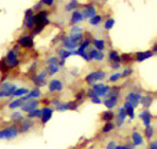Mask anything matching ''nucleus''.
I'll list each match as a JSON object with an SVG mask.
<instances>
[{"instance_id": "423d86ee", "label": "nucleus", "mask_w": 157, "mask_h": 149, "mask_svg": "<svg viewBox=\"0 0 157 149\" xmlns=\"http://www.w3.org/2000/svg\"><path fill=\"white\" fill-rule=\"evenodd\" d=\"M141 98V95L139 93H136V92H131L130 94H127L126 96V101L132 105L133 108H136L139 104V101Z\"/></svg>"}, {"instance_id": "680f3d73", "label": "nucleus", "mask_w": 157, "mask_h": 149, "mask_svg": "<svg viewBox=\"0 0 157 149\" xmlns=\"http://www.w3.org/2000/svg\"><path fill=\"white\" fill-rule=\"evenodd\" d=\"M52 104H54L55 106H59L61 103H60V101H59V100H53V101H52Z\"/></svg>"}, {"instance_id": "58836bf2", "label": "nucleus", "mask_w": 157, "mask_h": 149, "mask_svg": "<svg viewBox=\"0 0 157 149\" xmlns=\"http://www.w3.org/2000/svg\"><path fill=\"white\" fill-rule=\"evenodd\" d=\"M100 51H98V50H91L89 53H88V56H89V59H96L98 57V54H99Z\"/></svg>"}, {"instance_id": "39448f33", "label": "nucleus", "mask_w": 157, "mask_h": 149, "mask_svg": "<svg viewBox=\"0 0 157 149\" xmlns=\"http://www.w3.org/2000/svg\"><path fill=\"white\" fill-rule=\"evenodd\" d=\"M5 63L7 65H9L10 67H16L18 65V59L16 57V54H15V51L13 50H10L8 52V55H7V58H5Z\"/></svg>"}, {"instance_id": "13d9d810", "label": "nucleus", "mask_w": 157, "mask_h": 149, "mask_svg": "<svg viewBox=\"0 0 157 149\" xmlns=\"http://www.w3.org/2000/svg\"><path fill=\"white\" fill-rule=\"evenodd\" d=\"M72 33H80V32H81V28H78V26H73V28H72Z\"/></svg>"}, {"instance_id": "412c9836", "label": "nucleus", "mask_w": 157, "mask_h": 149, "mask_svg": "<svg viewBox=\"0 0 157 149\" xmlns=\"http://www.w3.org/2000/svg\"><path fill=\"white\" fill-rule=\"evenodd\" d=\"M89 44H90V41L87 39V40H85L84 42L82 44V45L80 47V48L78 49V51H75V54H77V55H80V56H82V54H84V53L86 52L85 51V49L89 45Z\"/></svg>"}, {"instance_id": "4be33fe9", "label": "nucleus", "mask_w": 157, "mask_h": 149, "mask_svg": "<svg viewBox=\"0 0 157 149\" xmlns=\"http://www.w3.org/2000/svg\"><path fill=\"white\" fill-rule=\"evenodd\" d=\"M63 45L67 49H75L78 47V44H75L73 41H71L69 37H66L63 39Z\"/></svg>"}, {"instance_id": "e2e57ef3", "label": "nucleus", "mask_w": 157, "mask_h": 149, "mask_svg": "<svg viewBox=\"0 0 157 149\" xmlns=\"http://www.w3.org/2000/svg\"><path fill=\"white\" fill-rule=\"evenodd\" d=\"M41 2H39V3H37L35 7H34V10H39V8H41Z\"/></svg>"}, {"instance_id": "864d4df0", "label": "nucleus", "mask_w": 157, "mask_h": 149, "mask_svg": "<svg viewBox=\"0 0 157 149\" xmlns=\"http://www.w3.org/2000/svg\"><path fill=\"white\" fill-rule=\"evenodd\" d=\"M41 4H47V5H52L53 4V0H43V1H41Z\"/></svg>"}, {"instance_id": "1a4fd4ad", "label": "nucleus", "mask_w": 157, "mask_h": 149, "mask_svg": "<svg viewBox=\"0 0 157 149\" xmlns=\"http://www.w3.org/2000/svg\"><path fill=\"white\" fill-rule=\"evenodd\" d=\"M52 113H53V110L51 108H48V107H46V108H44L41 110V122H43V124H46L49 119H51Z\"/></svg>"}, {"instance_id": "a211bd4d", "label": "nucleus", "mask_w": 157, "mask_h": 149, "mask_svg": "<svg viewBox=\"0 0 157 149\" xmlns=\"http://www.w3.org/2000/svg\"><path fill=\"white\" fill-rule=\"evenodd\" d=\"M124 111L126 113L127 115H130L131 119H133L135 117V114H134V108L132 107V105L128 103V102H125V104H124Z\"/></svg>"}, {"instance_id": "c85d7f7f", "label": "nucleus", "mask_w": 157, "mask_h": 149, "mask_svg": "<svg viewBox=\"0 0 157 149\" xmlns=\"http://www.w3.org/2000/svg\"><path fill=\"white\" fill-rule=\"evenodd\" d=\"M114 119V113L112 111H106L102 113V119L103 121H112Z\"/></svg>"}, {"instance_id": "6e6552de", "label": "nucleus", "mask_w": 157, "mask_h": 149, "mask_svg": "<svg viewBox=\"0 0 157 149\" xmlns=\"http://www.w3.org/2000/svg\"><path fill=\"white\" fill-rule=\"evenodd\" d=\"M38 107V102L37 101H30L26 103V104L21 105V110L26 112H32L34 110H36Z\"/></svg>"}, {"instance_id": "aec40b11", "label": "nucleus", "mask_w": 157, "mask_h": 149, "mask_svg": "<svg viewBox=\"0 0 157 149\" xmlns=\"http://www.w3.org/2000/svg\"><path fill=\"white\" fill-rule=\"evenodd\" d=\"M125 117H126V113L124 111V109L120 108L119 113H118V119H117V126H121L123 124Z\"/></svg>"}, {"instance_id": "393cba45", "label": "nucleus", "mask_w": 157, "mask_h": 149, "mask_svg": "<svg viewBox=\"0 0 157 149\" xmlns=\"http://www.w3.org/2000/svg\"><path fill=\"white\" fill-rule=\"evenodd\" d=\"M140 100H141L142 105H143L146 108H149L150 106L152 105V102H153V98H152V96H142Z\"/></svg>"}, {"instance_id": "bb28decb", "label": "nucleus", "mask_w": 157, "mask_h": 149, "mask_svg": "<svg viewBox=\"0 0 157 149\" xmlns=\"http://www.w3.org/2000/svg\"><path fill=\"white\" fill-rule=\"evenodd\" d=\"M29 93V90L26 88H20V89H16L13 93V96H21L23 94H28Z\"/></svg>"}, {"instance_id": "de8ad7c7", "label": "nucleus", "mask_w": 157, "mask_h": 149, "mask_svg": "<svg viewBox=\"0 0 157 149\" xmlns=\"http://www.w3.org/2000/svg\"><path fill=\"white\" fill-rule=\"evenodd\" d=\"M48 63L50 65H57L59 63V59L56 58V57H50L48 59Z\"/></svg>"}, {"instance_id": "6e6d98bb", "label": "nucleus", "mask_w": 157, "mask_h": 149, "mask_svg": "<svg viewBox=\"0 0 157 149\" xmlns=\"http://www.w3.org/2000/svg\"><path fill=\"white\" fill-rule=\"evenodd\" d=\"M91 101L94 102V104H101V100H100V97H98V96L91 98Z\"/></svg>"}, {"instance_id": "cd10ccee", "label": "nucleus", "mask_w": 157, "mask_h": 149, "mask_svg": "<svg viewBox=\"0 0 157 149\" xmlns=\"http://www.w3.org/2000/svg\"><path fill=\"white\" fill-rule=\"evenodd\" d=\"M82 38H83V35L81 33H73L70 37H69V39H70L71 41L75 42V44H78V41H80Z\"/></svg>"}, {"instance_id": "a18cd8bd", "label": "nucleus", "mask_w": 157, "mask_h": 149, "mask_svg": "<svg viewBox=\"0 0 157 149\" xmlns=\"http://www.w3.org/2000/svg\"><path fill=\"white\" fill-rule=\"evenodd\" d=\"M120 78H121V74H120V73H116V74H114L112 76L109 77V80L112 82H118Z\"/></svg>"}, {"instance_id": "c9c22d12", "label": "nucleus", "mask_w": 157, "mask_h": 149, "mask_svg": "<svg viewBox=\"0 0 157 149\" xmlns=\"http://www.w3.org/2000/svg\"><path fill=\"white\" fill-rule=\"evenodd\" d=\"M101 20H102V17L101 16H94L92 18H90V23L92 24V26H96V24H99V23L101 22Z\"/></svg>"}, {"instance_id": "f704fd0d", "label": "nucleus", "mask_w": 157, "mask_h": 149, "mask_svg": "<svg viewBox=\"0 0 157 149\" xmlns=\"http://www.w3.org/2000/svg\"><path fill=\"white\" fill-rule=\"evenodd\" d=\"M153 133H154L153 127H152V126L146 127V138H148V140H151V138H152V136H153Z\"/></svg>"}, {"instance_id": "4468645a", "label": "nucleus", "mask_w": 157, "mask_h": 149, "mask_svg": "<svg viewBox=\"0 0 157 149\" xmlns=\"http://www.w3.org/2000/svg\"><path fill=\"white\" fill-rule=\"evenodd\" d=\"M82 15L84 18H92L94 16H96V10L92 5H89L88 8L83 11Z\"/></svg>"}, {"instance_id": "b1692460", "label": "nucleus", "mask_w": 157, "mask_h": 149, "mask_svg": "<svg viewBox=\"0 0 157 149\" xmlns=\"http://www.w3.org/2000/svg\"><path fill=\"white\" fill-rule=\"evenodd\" d=\"M108 56H109V59H112L114 63H119L120 61H121L119 54H118V52H117V51H115V50L110 51V52H109V54H108Z\"/></svg>"}, {"instance_id": "f8f14e48", "label": "nucleus", "mask_w": 157, "mask_h": 149, "mask_svg": "<svg viewBox=\"0 0 157 149\" xmlns=\"http://www.w3.org/2000/svg\"><path fill=\"white\" fill-rule=\"evenodd\" d=\"M41 95V91H39V89H33L32 91H30L28 94H26V95H23V97H21V100L20 101H28V100H30V98H33V97H37Z\"/></svg>"}, {"instance_id": "20e7f679", "label": "nucleus", "mask_w": 157, "mask_h": 149, "mask_svg": "<svg viewBox=\"0 0 157 149\" xmlns=\"http://www.w3.org/2000/svg\"><path fill=\"white\" fill-rule=\"evenodd\" d=\"M92 88H94V93L97 94L98 97L104 96L105 94H106V92L110 90L109 86H105V85H103V84H96V85L92 86Z\"/></svg>"}, {"instance_id": "69168bd1", "label": "nucleus", "mask_w": 157, "mask_h": 149, "mask_svg": "<svg viewBox=\"0 0 157 149\" xmlns=\"http://www.w3.org/2000/svg\"><path fill=\"white\" fill-rule=\"evenodd\" d=\"M115 149H125V147H123V146H116Z\"/></svg>"}, {"instance_id": "72a5a7b5", "label": "nucleus", "mask_w": 157, "mask_h": 149, "mask_svg": "<svg viewBox=\"0 0 157 149\" xmlns=\"http://www.w3.org/2000/svg\"><path fill=\"white\" fill-rule=\"evenodd\" d=\"M32 80H33L34 82H35V85L38 87H43L46 85V80H41V79H39L37 77V76H34V77H32Z\"/></svg>"}, {"instance_id": "e433bc0d", "label": "nucleus", "mask_w": 157, "mask_h": 149, "mask_svg": "<svg viewBox=\"0 0 157 149\" xmlns=\"http://www.w3.org/2000/svg\"><path fill=\"white\" fill-rule=\"evenodd\" d=\"M114 24H115V20L112 18H109L106 20V22H105V29L106 30H110L112 26H114Z\"/></svg>"}, {"instance_id": "9d476101", "label": "nucleus", "mask_w": 157, "mask_h": 149, "mask_svg": "<svg viewBox=\"0 0 157 149\" xmlns=\"http://www.w3.org/2000/svg\"><path fill=\"white\" fill-rule=\"evenodd\" d=\"M18 44L20 45L25 47V48H32L34 45L33 39L30 36H23V37H21L18 40Z\"/></svg>"}, {"instance_id": "0e129e2a", "label": "nucleus", "mask_w": 157, "mask_h": 149, "mask_svg": "<svg viewBox=\"0 0 157 149\" xmlns=\"http://www.w3.org/2000/svg\"><path fill=\"white\" fill-rule=\"evenodd\" d=\"M82 96H83V93H82V92H80V93L77 95V100H81V98H82Z\"/></svg>"}, {"instance_id": "8fccbe9b", "label": "nucleus", "mask_w": 157, "mask_h": 149, "mask_svg": "<svg viewBox=\"0 0 157 149\" xmlns=\"http://www.w3.org/2000/svg\"><path fill=\"white\" fill-rule=\"evenodd\" d=\"M120 59L124 60V61H130V60H131V55H128V54H123L122 56H120Z\"/></svg>"}, {"instance_id": "bf43d9fd", "label": "nucleus", "mask_w": 157, "mask_h": 149, "mask_svg": "<svg viewBox=\"0 0 157 149\" xmlns=\"http://www.w3.org/2000/svg\"><path fill=\"white\" fill-rule=\"evenodd\" d=\"M150 149H157L156 142H153V143H151V145H150Z\"/></svg>"}, {"instance_id": "a878e982", "label": "nucleus", "mask_w": 157, "mask_h": 149, "mask_svg": "<svg viewBox=\"0 0 157 149\" xmlns=\"http://www.w3.org/2000/svg\"><path fill=\"white\" fill-rule=\"evenodd\" d=\"M70 55H72V52H70V51H67V50H59V56H60L63 60L68 58Z\"/></svg>"}, {"instance_id": "774afa93", "label": "nucleus", "mask_w": 157, "mask_h": 149, "mask_svg": "<svg viewBox=\"0 0 157 149\" xmlns=\"http://www.w3.org/2000/svg\"><path fill=\"white\" fill-rule=\"evenodd\" d=\"M125 149H130V148H127V147H125Z\"/></svg>"}, {"instance_id": "6ab92c4d", "label": "nucleus", "mask_w": 157, "mask_h": 149, "mask_svg": "<svg viewBox=\"0 0 157 149\" xmlns=\"http://www.w3.org/2000/svg\"><path fill=\"white\" fill-rule=\"evenodd\" d=\"M117 101H118L117 96H109V100H106V101H104V105L108 109H112L114 107H115V106H116Z\"/></svg>"}, {"instance_id": "ddd939ff", "label": "nucleus", "mask_w": 157, "mask_h": 149, "mask_svg": "<svg viewBox=\"0 0 157 149\" xmlns=\"http://www.w3.org/2000/svg\"><path fill=\"white\" fill-rule=\"evenodd\" d=\"M140 119H142L143 124H144L146 127L151 126L150 124H151V121H152V115H151L148 111H142L141 113H140Z\"/></svg>"}, {"instance_id": "7ed1b4c3", "label": "nucleus", "mask_w": 157, "mask_h": 149, "mask_svg": "<svg viewBox=\"0 0 157 149\" xmlns=\"http://www.w3.org/2000/svg\"><path fill=\"white\" fill-rule=\"evenodd\" d=\"M105 72L103 71H97V72H92V73H89V74L87 75L86 77H85V80L86 82L88 84H92L96 80H100V79H103L105 77Z\"/></svg>"}, {"instance_id": "37998d69", "label": "nucleus", "mask_w": 157, "mask_h": 149, "mask_svg": "<svg viewBox=\"0 0 157 149\" xmlns=\"http://www.w3.org/2000/svg\"><path fill=\"white\" fill-rule=\"evenodd\" d=\"M7 70H8V65L5 63V60L2 59L0 61V71L1 72H5Z\"/></svg>"}, {"instance_id": "3c124183", "label": "nucleus", "mask_w": 157, "mask_h": 149, "mask_svg": "<svg viewBox=\"0 0 157 149\" xmlns=\"http://www.w3.org/2000/svg\"><path fill=\"white\" fill-rule=\"evenodd\" d=\"M31 16H33V10H28V11H26V13H25V19L29 18Z\"/></svg>"}, {"instance_id": "79ce46f5", "label": "nucleus", "mask_w": 157, "mask_h": 149, "mask_svg": "<svg viewBox=\"0 0 157 149\" xmlns=\"http://www.w3.org/2000/svg\"><path fill=\"white\" fill-rule=\"evenodd\" d=\"M12 119H14V121H16V122H18V121H21L23 117L21 116V114H20L19 112H14V113L12 114Z\"/></svg>"}, {"instance_id": "a19ab883", "label": "nucleus", "mask_w": 157, "mask_h": 149, "mask_svg": "<svg viewBox=\"0 0 157 149\" xmlns=\"http://www.w3.org/2000/svg\"><path fill=\"white\" fill-rule=\"evenodd\" d=\"M56 110H57V111H66V110H69L68 104H60L59 106H56Z\"/></svg>"}, {"instance_id": "c756f323", "label": "nucleus", "mask_w": 157, "mask_h": 149, "mask_svg": "<svg viewBox=\"0 0 157 149\" xmlns=\"http://www.w3.org/2000/svg\"><path fill=\"white\" fill-rule=\"evenodd\" d=\"M32 126H33V123H32V122H30V121H26V122L23 124L20 131H21V132H27V131L29 130Z\"/></svg>"}, {"instance_id": "7c9ffc66", "label": "nucleus", "mask_w": 157, "mask_h": 149, "mask_svg": "<svg viewBox=\"0 0 157 149\" xmlns=\"http://www.w3.org/2000/svg\"><path fill=\"white\" fill-rule=\"evenodd\" d=\"M59 70H60V68H59L57 65H49L48 71H49V73H50V75L55 74L56 72H59Z\"/></svg>"}, {"instance_id": "f03ea898", "label": "nucleus", "mask_w": 157, "mask_h": 149, "mask_svg": "<svg viewBox=\"0 0 157 149\" xmlns=\"http://www.w3.org/2000/svg\"><path fill=\"white\" fill-rule=\"evenodd\" d=\"M16 89H17V88H16V85H12V84L5 82V84H3V86H2V89L0 90V97L12 96Z\"/></svg>"}, {"instance_id": "473e14b6", "label": "nucleus", "mask_w": 157, "mask_h": 149, "mask_svg": "<svg viewBox=\"0 0 157 149\" xmlns=\"http://www.w3.org/2000/svg\"><path fill=\"white\" fill-rule=\"evenodd\" d=\"M26 26L30 30L34 28V15L26 19Z\"/></svg>"}, {"instance_id": "5fc2aeb1", "label": "nucleus", "mask_w": 157, "mask_h": 149, "mask_svg": "<svg viewBox=\"0 0 157 149\" xmlns=\"http://www.w3.org/2000/svg\"><path fill=\"white\" fill-rule=\"evenodd\" d=\"M88 96H89L90 98H94V97L97 96V94L94 93V90H89V91H88Z\"/></svg>"}, {"instance_id": "9b49d317", "label": "nucleus", "mask_w": 157, "mask_h": 149, "mask_svg": "<svg viewBox=\"0 0 157 149\" xmlns=\"http://www.w3.org/2000/svg\"><path fill=\"white\" fill-rule=\"evenodd\" d=\"M63 89V84L62 82L57 80V79H53L50 82V85H49V90L50 91H61Z\"/></svg>"}, {"instance_id": "5701e85b", "label": "nucleus", "mask_w": 157, "mask_h": 149, "mask_svg": "<svg viewBox=\"0 0 157 149\" xmlns=\"http://www.w3.org/2000/svg\"><path fill=\"white\" fill-rule=\"evenodd\" d=\"M92 44L96 48L98 49V51L102 52L105 48V44H104V40H100V39H94L92 40Z\"/></svg>"}, {"instance_id": "338daca9", "label": "nucleus", "mask_w": 157, "mask_h": 149, "mask_svg": "<svg viewBox=\"0 0 157 149\" xmlns=\"http://www.w3.org/2000/svg\"><path fill=\"white\" fill-rule=\"evenodd\" d=\"M64 63H65V60H63V59H62V60H61V63H60V65H61V66H63Z\"/></svg>"}, {"instance_id": "c03bdc74", "label": "nucleus", "mask_w": 157, "mask_h": 149, "mask_svg": "<svg viewBox=\"0 0 157 149\" xmlns=\"http://www.w3.org/2000/svg\"><path fill=\"white\" fill-rule=\"evenodd\" d=\"M114 129V125L112 123H107L103 127V132H109V131H112Z\"/></svg>"}, {"instance_id": "ea45409f", "label": "nucleus", "mask_w": 157, "mask_h": 149, "mask_svg": "<svg viewBox=\"0 0 157 149\" xmlns=\"http://www.w3.org/2000/svg\"><path fill=\"white\" fill-rule=\"evenodd\" d=\"M19 106H21V101H20V100H16V101L12 102L9 107L11 109H16L17 107H19Z\"/></svg>"}, {"instance_id": "4c0bfd02", "label": "nucleus", "mask_w": 157, "mask_h": 149, "mask_svg": "<svg viewBox=\"0 0 157 149\" xmlns=\"http://www.w3.org/2000/svg\"><path fill=\"white\" fill-rule=\"evenodd\" d=\"M37 116H41V110H37V109L32 112H29V114H28V117H30V119H34Z\"/></svg>"}, {"instance_id": "052dcab7", "label": "nucleus", "mask_w": 157, "mask_h": 149, "mask_svg": "<svg viewBox=\"0 0 157 149\" xmlns=\"http://www.w3.org/2000/svg\"><path fill=\"white\" fill-rule=\"evenodd\" d=\"M112 69H119L120 65H119V63H112Z\"/></svg>"}, {"instance_id": "49530a36", "label": "nucleus", "mask_w": 157, "mask_h": 149, "mask_svg": "<svg viewBox=\"0 0 157 149\" xmlns=\"http://www.w3.org/2000/svg\"><path fill=\"white\" fill-rule=\"evenodd\" d=\"M117 95H119V88H118V87H115V88H112V91H110V96H117Z\"/></svg>"}, {"instance_id": "2eb2a0df", "label": "nucleus", "mask_w": 157, "mask_h": 149, "mask_svg": "<svg viewBox=\"0 0 157 149\" xmlns=\"http://www.w3.org/2000/svg\"><path fill=\"white\" fill-rule=\"evenodd\" d=\"M132 138H133V144L134 146H139L142 144V142H143V138H142L141 134L137 132V131H134L133 133H132Z\"/></svg>"}, {"instance_id": "f257e3e1", "label": "nucleus", "mask_w": 157, "mask_h": 149, "mask_svg": "<svg viewBox=\"0 0 157 149\" xmlns=\"http://www.w3.org/2000/svg\"><path fill=\"white\" fill-rule=\"evenodd\" d=\"M49 23V20L47 19V13L45 11L43 12H39L37 15L34 16V26H36V29L33 31V35H36L41 32L43 29H44V26L46 24H48Z\"/></svg>"}, {"instance_id": "f3484780", "label": "nucleus", "mask_w": 157, "mask_h": 149, "mask_svg": "<svg viewBox=\"0 0 157 149\" xmlns=\"http://www.w3.org/2000/svg\"><path fill=\"white\" fill-rule=\"evenodd\" d=\"M84 17H83L82 13H80L78 11H75L72 13V17H71V23L75 24V23H78L80 21H82Z\"/></svg>"}, {"instance_id": "09e8293b", "label": "nucleus", "mask_w": 157, "mask_h": 149, "mask_svg": "<svg viewBox=\"0 0 157 149\" xmlns=\"http://www.w3.org/2000/svg\"><path fill=\"white\" fill-rule=\"evenodd\" d=\"M132 74V70L131 69H126V70L123 71V73L121 74V77H127V76H130Z\"/></svg>"}, {"instance_id": "2f4dec72", "label": "nucleus", "mask_w": 157, "mask_h": 149, "mask_svg": "<svg viewBox=\"0 0 157 149\" xmlns=\"http://www.w3.org/2000/svg\"><path fill=\"white\" fill-rule=\"evenodd\" d=\"M77 7H78V1H77V0H72V1H70V2L66 5V11L69 12L71 11V10H73V9H77Z\"/></svg>"}, {"instance_id": "603ef678", "label": "nucleus", "mask_w": 157, "mask_h": 149, "mask_svg": "<svg viewBox=\"0 0 157 149\" xmlns=\"http://www.w3.org/2000/svg\"><path fill=\"white\" fill-rule=\"evenodd\" d=\"M115 148H116V142H110L106 149H115Z\"/></svg>"}, {"instance_id": "4d7b16f0", "label": "nucleus", "mask_w": 157, "mask_h": 149, "mask_svg": "<svg viewBox=\"0 0 157 149\" xmlns=\"http://www.w3.org/2000/svg\"><path fill=\"white\" fill-rule=\"evenodd\" d=\"M37 77L39 79H41V80H45V78H46V72H41V73L38 75Z\"/></svg>"}, {"instance_id": "dca6fc26", "label": "nucleus", "mask_w": 157, "mask_h": 149, "mask_svg": "<svg viewBox=\"0 0 157 149\" xmlns=\"http://www.w3.org/2000/svg\"><path fill=\"white\" fill-rule=\"evenodd\" d=\"M154 55L153 52L151 51H146V52H138L137 53V60L138 61H142L144 59H148L150 57H152Z\"/></svg>"}, {"instance_id": "0eeeda50", "label": "nucleus", "mask_w": 157, "mask_h": 149, "mask_svg": "<svg viewBox=\"0 0 157 149\" xmlns=\"http://www.w3.org/2000/svg\"><path fill=\"white\" fill-rule=\"evenodd\" d=\"M2 134H3V138H7V140L14 138L17 135V127L16 126L8 127L7 129L2 130Z\"/></svg>"}]
</instances>
